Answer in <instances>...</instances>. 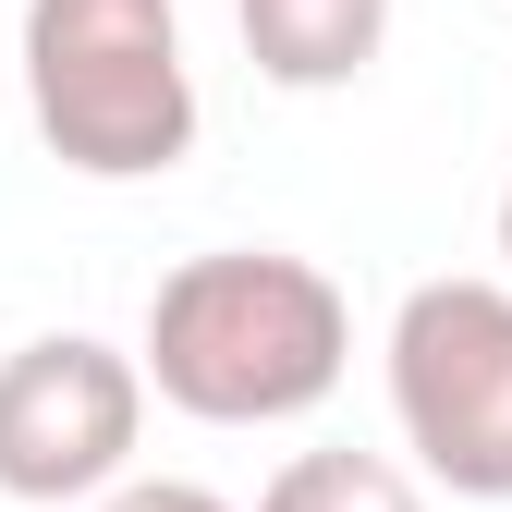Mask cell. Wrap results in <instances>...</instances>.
<instances>
[{"label": "cell", "instance_id": "cell-4", "mask_svg": "<svg viewBox=\"0 0 512 512\" xmlns=\"http://www.w3.org/2000/svg\"><path fill=\"white\" fill-rule=\"evenodd\" d=\"M147 439V366L98 330H49L0 354V500H110L135 488Z\"/></svg>", "mask_w": 512, "mask_h": 512}, {"label": "cell", "instance_id": "cell-5", "mask_svg": "<svg viewBox=\"0 0 512 512\" xmlns=\"http://www.w3.org/2000/svg\"><path fill=\"white\" fill-rule=\"evenodd\" d=\"M232 25H244V61L269 86L330 98L391 49V0H232Z\"/></svg>", "mask_w": 512, "mask_h": 512}, {"label": "cell", "instance_id": "cell-8", "mask_svg": "<svg viewBox=\"0 0 512 512\" xmlns=\"http://www.w3.org/2000/svg\"><path fill=\"white\" fill-rule=\"evenodd\" d=\"M500 256H512V196H500Z\"/></svg>", "mask_w": 512, "mask_h": 512}, {"label": "cell", "instance_id": "cell-6", "mask_svg": "<svg viewBox=\"0 0 512 512\" xmlns=\"http://www.w3.org/2000/svg\"><path fill=\"white\" fill-rule=\"evenodd\" d=\"M256 512H427V488L391 464V452H293Z\"/></svg>", "mask_w": 512, "mask_h": 512}, {"label": "cell", "instance_id": "cell-3", "mask_svg": "<svg viewBox=\"0 0 512 512\" xmlns=\"http://www.w3.org/2000/svg\"><path fill=\"white\" fill-rule=\"evenodd\" d=\"M391 427L427 488L512 500V281H415L391 305Z\"/></svg>", "mask_w": 512, "mask_h": 512}, {"label": "cell", "instance_id": "cell-1", "mask_svg": "<svg viewBox=\"0 0 512 512\" xmlns=\"http://www.w3.org/2000/svg\"><path fill=\"white\" fill-rule=\"evenodd\" d=\"M147 391L196 427H293L342 391L354 305L293 244H208L147 293Z\"/></svg>", "mask_w": 512, "mask_h": 512}, {"label": "cell", "instance_id": "cell-7", "mask_svg": "<svg viewBox=\"0 0 512 512\" xmlns=\"http://www.w3.org/2000/svg\"><path fill=\"white\" fill-rule=\"evenodd\" d=\"M98 512H232L220 488H196V476H135V488H110Z\"/></svg>", "mask_w": 512, "mask_h": 512}, {"label": "cell", "instance_id": "cell-2", "mask_svg": "<svg viewBox=\"0 0 512 512\" xmlns=\"http://www.w3.org/2000/svg\"><path fill=\"white\" fill-rule=\"evenodd\" d=\"M37 147L86 183H159L196 159V61L171 0H25Z\"/></svg>", "mask_w": 512, "mask_h": 512}]
</instances>
